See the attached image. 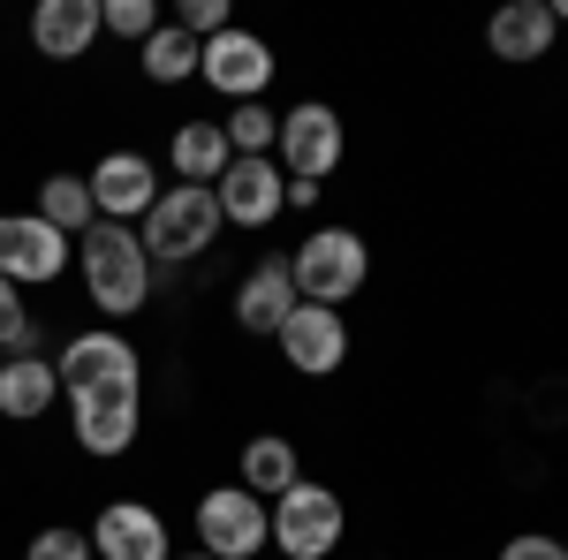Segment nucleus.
<instances>
[{
  "instance_id": "1",
  "label": "nucleus",
  "mask_w": 568,
  "mask_h": 560,
  "mask_svg": "<svg viewBox=\"0 0 568 560\" xmlns=\"http://www.w3.org/2000/svg\"><path fill=\"white\" fill-rule=\"evenodd\" d=\"M77 265H84V296L99 318H136L152 303V258L122 220H91L77 235Z\"/></svg>"
},
{
  "instance_id": "2",
  "label": "nucleus",
  "mask_w": 568,
  "mask_h": 560,
  "mask_svg": "<svg viewBox=\"0 0 568 560\" xmlns=\"http://www.w3.org/2000/svg\"><path fill=\"white\" fill-rule=\"evenodd\" d=\"M220 235V197L205 182H168L160 205L136 220V243L152 265H182V258H205Z\"/></svg>"
},
{
  "instance_id": "3",
  "label": "nucleus",
  "mask_w": 568,
  "mask_h": 560,
  "mask_svg": "<svg viewBox=\"0 0 568 560\" xmlns=\"http://www.w3.org/2000/svg\"><path fill=\"white\" fill-rule=\"evenodd\" d=\"M364 273H372V251H364V235H349V227H318V235L296 243V258H288L296 303H326V310L364 296Z\"/></svg>"
},
{
  "instance_id": "4",
  "label": "nucleus",
  "mask_w": 568,
  "mask_h": 560,
  "mask_svg": "<svg viewBox=\"0 0 568 560\" xmlns=\"http://www.w3.org/2000/svg\"><path fill=\"white\" fill-rule=\"evenodd\" d=\"M342 522H349L342 492H334V485L296 477V485L273 500V546H281L288 560H326L334 546H342Z\"/></svg>"
},
{
  "instance_id": "5",
  "label": "nucleus",
  "mask_w": 568,
  "mask_h": 560,
  "mask_svg": "<svg viewBox=\"0 0 568 560\" xmlns=\"http://www.w3.org/2000/svg\"><path fill=\"white\" fill-rule=\"evenodd\" d=\"M53 371H61V394H69V401H84V394H114V387L136 394L144 356H136L114 326H91V334H77V342H61Z\"/></svg>"
},
{
  "instance_id": "6",
  "label": "nucleus",
  "mask_w": 568,
  "mask_h": 560,
  "mask_svg": "<svg viewBox=\"0 0 568 560\" xmlns=\"http://www.w3.org/2000/svg\"><path fill=\"white\" fill-rule=\"evenodd\" d=\"M197 546L213 560H251L273 546V508H265L258 492H243V485H213L205 500H197Z\"/></svg>"
},
{
  "instance_id": "7",
  "label": "nucleus",
  "mask_w": 568,
  "mask_h": 560,
  "mask_svg": "<svg viewBox=\"0 0 568 560\" xmlns=\"http://www.w3.org/2000/svg\"><path fill=\"white\" fill-rule=\"evenodd\" d=\"M342 114L326 106V99H304V106H288L281 114V136H273V160L288 182H326V174L342 167Z\"/></svg>"
},
{
  "instance_id": "8",
  "label": "nucleus",
  "mask_w": 568,
  "mask_h": 560,
  "mask_svg": "<svg viewBox=\"0 0 568 560\" xmlns=\"http://www.w3.org/2000/svg\"><path fill=\"white\" fill-rule=\"evenodd\" d=\"M273 45L258 39V31H243V23H227L220 39H205L197 45V77L220 91V99H235V106H251L265 84H273Z\"/></svg>"
},
{
  "instance_id": "9",
  "label": "nucleus",
  "mask_w": 568,
  "mask_h": 560,
  "mask_svg": "<svg viewBox=\"0 0 568 560\" xmlns=\"http://www.w3.org/2000/svg\"><path fill=\"white\" fill-rule=\"evenodd\" d=\"M69 251H77V243H69L61 227H45L39 213H0V281L45 288V281H61Z\"/></svg>"
},
{
  "instance_id": "10",
  "label": "nucleus",
  "mask_w": 568,
  "mask_h": 560,
  "mask_svg": "<svg viewBox=\"0 0 568 560\" xmlns=\"http://www.w3.org/2000/svg\"><path fill=\"white\" fill-rule=\"evenodd\" d=\"M84 182H91V213H99V220H122V227H136V220L160 205V190H168V182L152 174L144 152H106Z\"/></svg>"
},
{
  "instance_id": "11",
  "label": "nucleus",
  "mask_w": 568,
  "mask_h": 560,
  "mask_svg": "<svg viewBox=\"0 0 568 560\" xmlns=\"http://www.w3.org/2000/svg\"><path fill=\"white\" fill-rule=\"evenodd\" d=\"M273 342H281V364H296L304 379H326V371H342V356H349V318L326 310V303H296Z\"/></svg>"
},
{
  "instance_id": "12",
  "label": "nucleus",
  "mask_w": 568,
  "mask_h": 560,
  "mask_svg": "<svg viewBox=\"0 0 568 560\" xmlns=\"http://www.w3.org/2000/svg\"><path fill=\"white\" fill-rule=\"evenodd\" d=\"M213 197H220V220L265 227V220H281V205H288V174H281L273 152H265V160H227V174L213 182Z\"/></svg>"
},
{
  "instance_id": "13",
  "label": "nucleus",
  "mask_w": 568,
  "mask_h": 560,
  "mask_svg": "<svg viewBox=\"0 0 568 560\" xmlns=\"http://www.w3.org/2000/svg\"><path fill=\"white\" fill-rule=\"evenodd\" d=\"M91 560H168V522L144 500H114L91 522Z\"/></svg>"
},
{
  "instance_id": "14",
  "label": "nucleus",
  "mask_w": 568,
  "mask_h": 560,
  "mask_svg": "<svg viewBox=\"0 0 568 560\" xmlns=\"http://www.w3.org/2000/svg\"><path fill=\"white\" fill-rule=\"evenodd\" d=\"M554 39H561V23H554L546 0H508V8H493V23H485V45H493L500 61H546Z\"/></svg>"
},
{
  "instance_id": "15",
  "label": "nucleus",
  "mask_w": 568,
  "mask_h": 560,
  "mask_svg": "<svg viewBox=\"0 0 568 560\" xmlns=\"http://www.w3.org/2000/svg\"><path fill=\"white\" fill-rule=\"evenodd\" d=\"M296 310V281H288V258H258L251 281L235 288V326L243 334H281Z\"/></svg>"
},
{
  "instance_id": "16",
  "label": "nucleus",
  "mask_w": 568,
  "mask_h": 560,
  "mask_svg": "<svg viewBox=\"0 0 568 560\" xmlns=\"http://www.w3.org/2000/svg\"><path fill=\"white\" fill-rule=\"evenodd\" d=\"M53 394H61L53 356H39V348H16V356L0 364V417L31 425V417H45V409H53Z\"/></svg>"
},
{
  "instance_id": "17",
  "label": "nucleus",
  "mask_w": 568,
  "mask_h": 560,
  "mask_svg": "<svg viewBox=\"0 0 568 560\" xmlns=\"http://www.w3.org/2000/svg\"><path fill=\"white\" fill-rule=\"evenodd\" d=\"M77 409V447L84 455H122V447H136V394H84V401H69Z\"/></svg>"
},
{
  "instance_id": "18",
  "label": "nucleus",
  "mask_w": 568,
  "mask_h": 560,
  "mask_svg": "<svg viewBox=\"0 0 568 560\" xmlns=\"http://www.w3.org/2000/svg\"><path fill=\"white\" fill-rule=\"evenodd\" d=\"M91 39H99V0H39L31 45L45 61H77V53H91Z\"/></svg>"
},
{
  "instance_id": "19",
  "label": "nucleus",
  "mask_w": 568,
  "mask_h": 560,
  "mask_svg": "<svg viewBox=\"0 0 568 560\" xmlns=\"http://www.w3.org/2000/svg\"><path fill=\"white\" fill-rule=\"evenodd\" d=\"M168 160H175L182 182H205V190H213L235 152H227V130H220V122H182L175 144H168Z\"/></svg>"
},
{
  "instance_id": "20",
  "label": "nucleus",
  "mask_w": 568,
  "mask_h": 560,
  "mask_svg": "<svg viewBox=\"0 0 568 560\" xmlns=\"http://www.w3.org/2000/svg\"><path fill=\"white\" fill-rule=\"evenodd\" d=\"M296 477H304V470H296V447H288L281 431H258V439L243 447V492H258L265 508H273Z\"/></svg>"
},
{
  "instance_id": "21",
  "label": "nucleus",
  "mask_w": 568,
  "mask_h": 560,
  "mask_svg": "<svg viewBox=\"0 0 568 560\" xmlns=\"http://www.w3.org/2000/svg\"><path fill=\"white\" fill-rule=\"evenodd\" d=\"M39 220H45V227H61V235L77 243L91 220H99V213H91V182H84V174H45V182H39Z\"/></svg>"
},
{
  "instance_id": "22",
  "label": "nucleus",
  "mask_w": 568,
  "mask_h": 560,
  "mask_svg": "<svg viewBox=\"0 0 568 560\" xmlns=\"http://www.w3.org/2000/svg\"><path fill=\"white\" fill-rule=\"evenodd\" d=\"M144 77H152V84H182V77H197V39H190L182 23H160V31L144 39Z\"/></svg>"
},
{
  "instance_id": "23",
  "label": "nucleus",
  "mask_w": 568,
  "mask_h": 560,
  "mask_svg": "<svg viewBox=\"0 0 568 560\" xmlns=\"http://www.w3.org/2000/svg\"><path fill=\"white\" fill-rule=\"evenodd\" d=\"M160 23H168V16H160L152 0H99V31H114V39H136V45H144Z\"/></svg>"
},
{
  "instance_id": "24",
  "label": "nucleus",
  "mask_w": 568,
  "mask_h": 560,
  "mask_svg": "<svg viewBox=\"0 0 568 560\" xmlns=\"http://www.w3.org/2000/svg\"><path fill=\"white\" fill-rule=\"evenodd\" d=\"M39 342V326H31V310H23V288L16 281H0V348L16 356V348Z\"/></svg>"
},
{
  "instance_id": "25",
  "label": "nucleus",
  "mask_w": 568,
  "mask_h": 560,
  "mask_svg": "<svg viewBox=\"0 0 568 560\" xmlns=\"http://www.w3.org/2000/svg\"><path fill=\"white\" fill-rule=\"evenodd\" d=\"M23 560H91V530H69V522H53L31 538V553Z\"/></svg>"
},
{
  "instance_id": "26",
  "label": "nucleus",
  "mask_w": 568,
  "mask_h": 560,
  "mask_svg": "<svg viewBox=\"0 0 568 560\" xmlns=\"http://www.w3.org/2000/svg\"><path fill=\"white\" fill-rule=\"evenodd\" d=\"M175 23H182L197 45H205V39H220V31H227V0H182Z\"/></svg>"
},
{
  "instance_id": "27",
  "label": "nucleus",
  "mask_w": 568,
  "mask_h": 560,
  "mask_svg": "<svg viewBox=\"0 0 568 560\" xmlns=\"http://www.w3.org/2000/svg\"><path fill=\"white\" fill-rule=\"evenodd\" d=\"M500 560H561V538H538V530H524V538H508V546H500Z\"/></svg>"
},
{
  "instance_id": "28",
  "label": "nucleus",
  "mask_w": 568,
  "mask_h": 560,
  "mask_svg": "<svg viewBox=\"0 0 568 560\" xmlns=\"http://www.w3.org/2000/svg\"><path fill=\"white\" fill-rule=\"evenodd\" d=\"M546 8H554V23H568V0H546Z\"/></svg>"
},
{
  "instance_id": "29",
  "label": "nucleus",
  "mask_w": 568,
  "mask_h": 560,
  "mask_svg": "<svg viewBox=\"0 0 568 560\" xmlns=\"http://www.w3.org/2000/svg\"><path fill=\"white\" fill-rule=\"evenodd\" d=\"M168 560H213V553H168Z\"/></svg>"
},
{
  "instance_id": "30",
  "label": "nucleus",
  "mask_w": 568,
  "mask_h": 560,
  "mask_svg": "<svg viewBox=\"0 0 568 560\" xmlns=\"http://www.w3.org/2000/svg\"><path fill=\"white\" fill-rule=\"evenodd\" d=\"M561 560H568V538H561Z\"/></svg>"
}]
</instances>
